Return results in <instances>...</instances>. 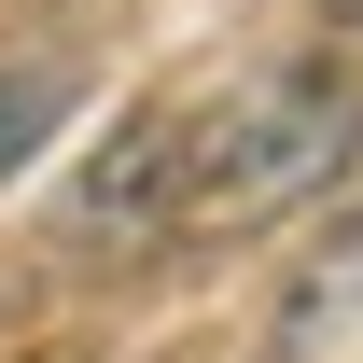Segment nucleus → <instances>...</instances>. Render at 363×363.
<instances>
[{
	"label": "nucleus",
	"instance_id": "3",
	"mask_svg": "<svg viewBox=\"0 0 363 363\" xmlns=\"http://www.w3.org/2000/svg\"><path fill=\"white\" fill-rule=\"evenodd\" d=\"M70 126V70H43V56H0V182H28V154Z\"/></svg>",
	"mask_w": 363,
	"mask_h": 363
},
{
	"label": "nucleus",
	"instance_id": "5",
	"mask_svg": "<svg viewBox=\"0 0 363 363\" xmlns=\"http://www.w3.org/2000/svg\"><path fill=\"white\" fill-rule=\"evenodd\" d=\"M321 14H335V28H363V0H321Z\"/></svg>",
	"mask_w": 363,
	"mask_h": 363
},
{
	"label": "nucleus",
	"instance_id": "4",
	"mask_svg": "<svg viewBox=\"0 0 363 363\" xmlns=\"http://www.w3.org/2000/svg\"><path fill=\"white\" fill-rule=\"evenodd\" d=\"M350 308H363V238H350V252L308 279V294H294V308H279V363H308V350H321V335H335Z\"/></svg>",
	"mask_w": 363,
	"mask_h": 363
},
{
	"label": "nucleus",
	"instance_id": "2",
	"mask_svg": "<svg viewBox=\"0 0 363 363\" xmlns=\"http://www.w3.org/2000/svg\"><path fill=\"white\" fill-rule=\"evenodd\" d=\"M168 154H182V112H126V140L98 154L70 238H126V224H168Z\"/></svg>",
	"mask_w": 363,
	"mask_h": 363
},
{
	"label": "nucleus",
	"instance_id": "1",
	"mask_svg": "<svg viewBox=\"0 0 363 363\" xmlns=\"http://www.w3.org/2000/svg\"><path fill=\"white\" fill-rule=\"evenodd\" d=\"M350 126L363 98L335 56H294V70H252L238 98L182 112V154H168V238H252L279 210H308L321 182L350 168Z\"/></svg>",
	"mask_w": 363,
	"mask_h": 363
}]
</instances>
